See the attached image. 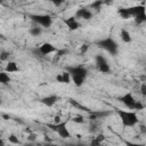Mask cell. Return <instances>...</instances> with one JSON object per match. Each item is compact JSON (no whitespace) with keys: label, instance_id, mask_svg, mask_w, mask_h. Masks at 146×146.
Wrapping results in <instances>:
<instances>
[{"label":"cell","instance_id":"obj_1","mask_svg":"<svg viewBox=\"0 0 146 146\" xmlns=\"http://www.w3.org/2000/svg\"><path fill=\"white\" fill-rule=\"evenodd\" d=\"M116 114L125 128H132L139 123V117L137 114V111L132 110H116Z\"/></svg>","mask_w":146,"mask_h":146},{"label":"cell","instance_id":"obj_2","mask_svg":"<svg viewBox=\"0 0 146 146\" xmlns=\"http://www.w3.org/2000/svg\"><path fill=\"white\" fill-rule=\"evenodd\" d=\"M66 71L70 72V74L72 76V82L74 83V86L81 87L86 82V79L88 76V70L84 66H82V65L71 66V67H67Z\"/></svg>","mask_w":146,"mask_h":146},{"label":"cell","instance_id":"obj_3","mask_svg":"<svg viewBox=\"0 0 146 146\" xmlns=\"http://www.w3.org/2000/svg\"><path fill=\"white\" fill-rule=\"evenodd\" d=\"M119 100L128 108V110H132V111H140L144 108V104L140 103L139 100H137L131 92H125L122 96L119 97Z\"/></svg>","mask_w":146,"mask_h":146},{"label":"cell","instance_id":"obj_4","mask_svg":"<svg viewBox=\"0 0 146 146\" xmlns=\"http://www.w3.org/2000/svg\"><path fill=\"white\" fill-rule=\"evenodd\" d=\"M97 46L102 49H104L105 51H107L110 55L112 56H115L119 51V46L116 43V41L108 36V38H105V39H100L98 42H97Z\"/></svg>","mask_w":146,"mask_h":146},{"label":"cell","instance_id":"obj_5","mask_svg":"<svg viewBox=\"0 0 146 146\" xmlns=\"http://www.w3.org/2000/svg\"><path fill=\"white\" fill-rule=\"evenodd\" d=\"M131 13V18L135 19L136 24H143L146 22V7L143 5H137L129 7Z\"/></svg>","mask_w":146,"mask_h":146},{"label":"cell","instance_id":"obj_6","mask_svg":"<svg viewBox=\"0 0 146 146\" xmlns=\"http://www.w3.org/2000/svg\"><path fill=\"white\" fill-rule=\"evenodd\" d=\"M30 18L36 25H40V26L46 27V29L50 27L52 24V18L48 14H34V15H30Z\"/></svg>","mask_w":146,"mask_h":146},{"label":"cell","instance_id":"obj_7","mask_svg":"<svg viewBox=\"0 0 146 146\" xmlns=\"http://www.w3.org/2000/svg\"><path fill=\"white\" fill-rule=\"evenodd\" d=\"M95 64H96V68H97L100 73L107 74V73L111 72V66H110L107 59H106L103 55H100V54L96 55V57H95Z\"/></svg>","mask_w":146,"mask_h":146},{"label":"cell","instance_id":"obj_8","mask_svg":"<svg viewBox=\"0 0 146 146\" xmlns=\"http://www.w3.org/2000/svg\"><path fill=\"white\" fill-rule=\"evenodd\" d=\"M48 127H50L59 137L62 138H70L71 137V132L66 125V122H59L56 124H49Z\"/></svg>","mask_w":146,"mask_h":146},{"label":"cell","instance_id":"obj_9","mask_svg":"<svg viewBox=\"0 0 146 146\" xmlns=\"http://www.w3.org/2000/svg\"><path fill=\"white\" fill-rule=\"evenodd\" d=\"M63 22L70 31H76L80 27V22L78 21L76 16H70V17L63 19Z\"/></svg>","mask_w":146,"mask_h":146},{"label":"cell","instance_id":"obj_10","mask_svg":"<svg viewBox=\"0 0 146 146\" xmlns=\"http://www.w3.org/2000/svg\"><path fill=\"white\" fill-rule=\"evenodd\" d=\"M39 51H40L41 55H49V54L56 52L57 51V48L52 43H50V42H43V43L40 44Z\"/></svg>","mask_w":146,"mask_h":146},{"label":"cell","instance_id":"obj_11","mask_svg":"<svg viewBox=\"0 0 146 146\" xmlns=\"http://www.w3.org/2000/svg\"><path fill=\"white\" fill-rule=\"evenodd\" d=\"M92 11L88 8H80L76 10L75 13V16L76 18H81V19H84V21H89L92 18Z\"/></svg>","mask_w":146,"mask_h":146},{"label":"cell","instance_id":"obj_12","mask_svg":"<svg viewBox=\"0 0 146 146\" xmlns=\"http://www.w3.org/2000/svg\"><path fill=\"white\" fill-rule=\"evenodd\" d=\"M56 81L59 82V83H65V84H68L72 82V76L70 74L68 71H64L59 74L56 75Z\"/></svg>","mask_w":146,"mask_h":146},{"label":"cell","instance_id":"obj_13","mask_svg":"<svg viewBox=\"0 0 146 146\" xmlns=\"http://www.w3.org/2000/svg\"><path fill=\"white\" fill-rule=\"evenodd\" d=\"M57 100H58V97H57L56 95H49V96H46V97L41 98L40 102H41L43 105H46V106H48V107H51V106H54V105L57 103Z\"/></svg>","mask_w":146,"mask_h":146},{"label":"cell","instance_id":"obj_14","mask_svg":"<svg viewBox=\"0 0 146 146\" xmlns=\"http://www.w3.org/2000/svg\"><path fill=\"white\" fill-rule=\"evenodd\" d=\"M5 71H7L8 73H16V72L19 71V66H18V64L16 62L9 60L7 63V65H6V67H5Z\"/></svg>","mask_w":146,"mask_h":146},{"label":"cell","instance_id":"obj_15","mask_svg":"<svg viewBox=\"0 0 146 146\" xmlns=\"http://www.w3.org/2000/svg\"><path fill=\"white\" fill-rule=\"evenodd\" d=\"M120 38H121V40L124 43H130L132 41V36H131L130 32L128 30H125V29H121V31H120Z\"/></svg>","mask_w":146,"mask_h":146},{"label":"cell","instance_id":"obj_16","mask_svg":"<svg viewBox=\"0 0 146 146\" xmlns=\"http://www.w3.org/2000/svg\"><path fill=\"white\" fill-rule=\"evenodd\" d=\"M117 14L123 18V19H128V18H131V13H130V9L129 7H123V8H119L117 9Z\"/></svg>","mask_w":146,"mask_h":146},{"label":"cell","instance_id":"obj_17","mask_svg":"<svg viewBox=\"0 0 146 146\" xmlns=\"http://www.w3.org/2000/svg\"><path fill=\"white\" fill-rule=\"evenodd\" d=\"M29 33H30L31 35H33V36H39V35L42 33V26H40V25L33 26V27H31V29L29 30Z\"/></svg>","mask_w":146,"mask_h":146},{"label":"cell","instance_id":"obj_18","mask_svg":"<svg viewBox=\"0 0 146 146\" xmlns=\"http://www.w3.org/2000/svg\"><path fill=\"white\" fill-rule=\"evenodd\" d=\"M0 82H1L2 84H9V82H10V76H9V74H8L7 71H2V72L0 73Z\"/></svg>","mask_w":146,"mask_h":146},{"label":"cell","instance_id":"obj_19","mask_svg":"<svg viewBox=\"0 0 146 146\" xmlns=\"http://www.w3.org/2000/svg\"><path fill=\"white\" fill-rule=\"evenodd\" d=\"M104 2H105L104 0H96L95 2H92V3H91V8H92V9L98 10V9H100V7H102V5H103Z\"/></svg>","mask_w":146,"mask_h":146},{"label":"cell","instance_id":"obj_20","mask_svg":"<svg viewBox=\"0 0 146 146\" xmlns=\"http://www.w3.org/2000/svg\"><path fill=\"white\" fill-rule=\"evenodd\" d=\"M8 141H9L10 144H15V145H18V144H21V141H19L18 137H16L15 135H10V136L8 137Z\"/></svg>","mask_w":146,"mask_h":146},{"label":"cell","instance_id":"obj_21","mask_svg":"<svg viewBox=\"0 0 146 146\" xmlns=\"http://www.w3.org/2000/svg\"><path fill=\"white\" fill-rule=\"evenodd\" d=\"M88 49H89V44H87V43H84V44H82L81 47H80V54H86L87 51H88Z\"/></svg>","mask_w":146,"mask_h":146},{"label":"cell","instance_id":"obj_22","mask_svg":"<svg viewBox=\"0 0 146 146\" xmlns=\"http://www.w3.org/2000/svg\"><path fill=\"white\" fill-rule=\"evenodd\" d=\"M73 122H75V123H83L84 119L82 116H75V117H73Z\"/></svg>","mask_w":146,"mask_h":146},{"label":"cell","instance_id":"obj_23","mask_svg":"<svg viewBox=\"0 0 146 146\" xmlns=\"http://www.w3.org/2000/svg\"><path fill=\"white\" fill-rule=\"evenodd\" d=\"M140 92L143 96H146V83H143L140 86Z\"/></svg>","mask_w":146,"mask_h":146},{"label":"cell","instance_id":"obj_24","mask_svg":"<svg viewBox=\"0 0 146 146\" xmlns=\"http://www.w3.org/2000/svg\"><path fill=\"white\" fill-rule=\"evenodd\" d=\"M49 1H50V2H52V3H54L55 6H57V7H58V6H60V5L64 2V0H49Z\"/></svg>","mask_w":146,"mask_h":146},{"label":"cell","instance_id":"obj_25","mask_svg":"<svg viewBox=\"0 0 146 146\" xmlns=\"http://www.w3.org/2000/svg\"><path fill=\"white\" fill-rule=\"evenodd\" d=\"M3 1H5V0H1V2H3Z\"/></svg>","mask_w":146,"mask_h":146}]
</instances>
